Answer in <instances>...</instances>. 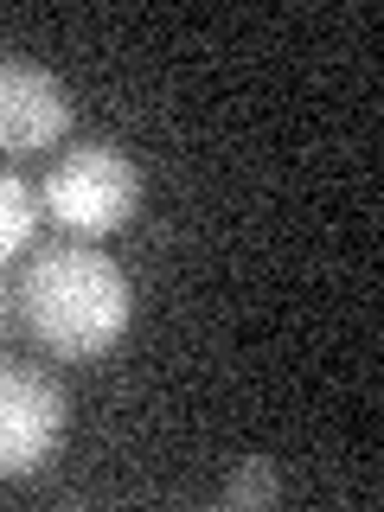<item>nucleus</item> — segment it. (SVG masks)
<instances>
[{"mask_svg":"<svg viewBox=\"0 0 384 512\" xmlns=\"http://www.w3.org/2000/svg\"><path fill=\"white\" fill-rule=\"evenodd\" d=\"M13 308H20L26 333L45 352H58V359H96L128 327V276L103 250L52 244L45 256L26 263Z\"/></svg>","mask_w":384,"mask_h":512,"instance_id":"1","label":"nucleus"},{"mask_svg":"<svg viewBox=\"0 0 384 512\" xmlns=\"http://www.w3.org/2000/svg\"><path fill=\"white\" fill-rule=\"evenodd\" d=\"M39 199H45V212H52L64 231L103 237V231H122V224L135 218L141 167L122 148H109V141H84V148H71L52 173H45Z\"/></svg>","mask_w":384,"mask_h":512,"instance_id":"2","label":"nucleus"},{"mask_svg":"<svg viewBox=\"0 0 384 512\" xmlns=\"http://www.w3.org/2000/svg\"><path fill=\"white\" fill-rule=\"evenodd\" d=\"M64 448V391L32 365H0V474H32Z\"/></svg>","mask_w":384,"mask_h":512,"instance_id":"3","label":"nucleus"},{"mask_svg":"<svg viewBox=\"0 0 384 512\" xmlns=\"http://www.w3.org/2000/svg\"><path fill=\"white\" fill-rule=\"evenodd\" d=\"M71 128V96L45 64L0 58V154H39Z\"/></svg>","mask_w":384,"mask_h":512,"instance_id":"4","label":"nucleus"},{"mask_svg":"<svg viewBox=\"0 0 384 512\" xmlns=\"http://www.w3.org/2000/svg\"><path fill=\"white\" fill-rule=\"evenodd\" d=\"M32 224H39V205H32V186L20 173L0 167V263L7 256H20L32 244Z\"/></svg>","mask_w":384,"mask_h":512,"instance_id":"5","label":"nucleus"},{"mask_svg":"<svg viewBox=\"0 0 384 512\" xmlns=\"http://www.w3.org/2000/svg\"><path fill=\"white\" fill-rule=\"evenodd\" d=\"M276 493H282V487H276V461L250 455V461H237L224 500H231V506H276Z\"/></svg>","mask_w":384,"mask_h":512,"instance_id":"6","label":"nucleus"},{"mask_svg":"<svg viewBox=\"0 0 384 512\" xmlns=\"http://www.w3.org/2000/svg\"><path fill=\"white\" fill-rule=\"evenodd\" d=\"M7 320H13V295L0 288V333H7Z\"/></svg>","mask_w":384,"mask_h":512,"instance_id":"7","label":"nucleus"}]
</instances>
